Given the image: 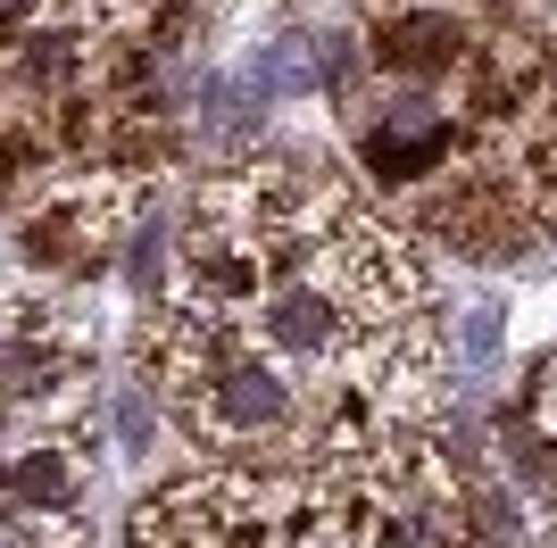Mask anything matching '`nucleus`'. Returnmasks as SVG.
<instances>
[{
  "label": "nucleus",
  "instance_id": "obj_7",
  "mask_svg": "<svg viewBox=\"0 0 557 548\" xmlns=\"http://www.w3.org/2000/svg\"><path fill=\"white\" fill-rule=\"evenodd\" d=\"M34 9H42V0H0V25H25Z\"/></svg>",
  "mask_w": 557,
  "mask_h": 548
},
{
  "label": "nucleus",
  "instance_id": "obj_4",
  "mask_svg": "<svg viewBox=\"0 0 557 548\" xmlns=\"http://www.w3.org/2000/svg\"><path fill=\"white\" fill-rule=\"evenodd\" d=\"M258 84L275 91V100H300V91H317L325 75H317V42H267V59H258Z\"/></svg>",
  "mask_w": 557,
  "mask_h": 548
},
{
  "label": "nucleus",
  "instance_id": "obj_8",
  "mask_svg": "<svg viewBox=\"0 0 557 548\" xmlns=\"http://www.w3.org/2000/svg\"><path fill=\"white\" fill-rule=\"evenodd\" d=\"M549 100H557V75H549Z\"/></svg>",
  "mask_w": 557,
  "mask_h": 548
},
{
  "label": "nucleus",
  "instance_id": "obj_3",
  "mask_svg": "<svg viewBox=\"0 0 557 548\" xmlns=\"http://www.w3.org/2000/svg\"><path fill=\"white\" fill-rule=\"evenodd\" d=\"M9 507H75V490H84V465H75L67 449H25L17 465H9Z\"/></svg>",
  "mask_w": 557,
  "mask_h": 548
},
{
  "label": "nucleus",
  "instance_id": "obj_2",
  "mask_svg": "<svg viewBox=\"0 0 557 548\" xmlns=\"http://www.w3.org/2000/svg\"><path fill=\"white\" fill-rule=\"evenodd\" d=\"M374 59L392 75H458L466 59H474V34H466L458 17H442V9H399V17L383 25Z\"/></svg>",
  "mask_w": 557,
  "mask_h": 548
},
{
  "label": "nucleus",
  "instance_id": "obj_5",
  "mask_svg": "<svg viewBox=\"0 0 557 548\" xmlns=\"http://www.w3.org/2000/svg\"><path fill=\"white\" fill-rule=\"evenodd\" d=\"M116 433H125V457H141L150 433H159V399H125V408H116Z\"/></svg>",
  "mask_w": 557,
  "mask_h": 548
},
{
  "label": "nucleus",
  "instance_id": "obj_6",
  "mask_svg": "<svg viewBox=\"0 0 557 548\" xmlns=\"http://www.w3.org/2000/svg\"><path fill=\"white\" fill-rule=\"evenodd\" d=\"M524 408H533V433L541 440H557V358L533 374V390H524Z\"/></svg>",
  "mask_w": 557,
  "mask_h": 548
},
{
  "label": "nucleus",
  "instance_id": "obj_1",
  "mask_svg": "<svg viewBox=\"0 0 557 548\" xmlns=\"http://www.w3.org/2000/svg\"><path fill=\"white\" fill-rule=\"evenodd\" d=\"M458 159V125H449L433 100H399L383 125L367 134V166L383 183H424V175H449Z\"/></svg>",
  "mask_w": 557,
  "mask_h": 548
}]
</instances>
